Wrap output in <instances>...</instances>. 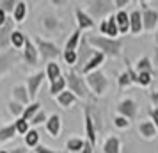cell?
I'll use <instances>...</instances> for the list:
<instances>
[{
  "label": "cell",
  "mask_w": 158,
  "mask_h": 153,
  "mask_svg": "<svg viewBox=\"0 0 158 153\" xmlns=\"http://www.w3.org/2000/svg\"><path fill=\"white\" fill-rule=\"evenodd\" d=\"M87 41L93 46L94 50L101 52L103 55H108V57H121V50H123V41L121 37L117 39H112V37H105V36H87Z\"/></svg>",
  "instance_id": "obj_1"
},
{
  "label": "cell",
  "mask_w": 158,
  "mask_h": 153,
  "mask_svg": "<svg viewBox=\"0 0 158 153\" xmlns=\"http://www.w3.org/2000/svg\"><path fill=\"white\" fill-rule=\"evenodd\" d=\"M66 82H68V87L71 91L73 95H77L80 100H89V98H93L91 95V89L87 86V82L80 77V73H77L75 70L66 73Z\"/></svg>",
  "instance_id": "obj_2"
},
{
  "label": "cell",
  "mask_w": 158,
  "mask_h": 153,
  "mask_svg": "<svg viewBox=\"0 0 158 153\" xmlns=\"http://www.w3.org/2000/svg\"><path fill=\"white\" fill-rule=\"evenodd\" d=\"M34 45L37 46V50H39V55H41V61L46 62L48 59H59L64 52L59 48L55 43H52V41H46L43 39L41 36H36L34 37Z\"/></svg>",
  "instance_id": "obj_3"
},
{
  "label": "cell",
  "mask_w": 158,
  "mask_h": 153,
  "mask_svg": "<svg viewBox=\"0 0 158 153\" xmlns=\"http://www.w3.org/2000/svg\"><path fill=\"white\" fill-rule=\"evenodd\" d=\"M85 82H87V86H89V89L98 96H101L108 87V80H107L105 73L101 71V70H96V71L89 73L85 77Z\"/></svg>",
  "instance_id": "obj_4"
},
{
  "label": "cell",
  "mask_w": 158,
  "mask_h": 153,
  "mask_svg": "<svg viewBox=\"0 0 158 153\" xmlns=\"http://www.w3.org/2000/svg\"><path fill=\"white\" fill-rule=\"evenodd\" d=\"M22 57H23V53H20L16 48H9V50L0 52V77L4 73H7L15 64H18Z\"/></svg>",
  "instance_id": "obj_5"
},
{
  "label": "cell",
  "mask_w": 158,
  "mask_h": 153,
  "mask_svg": "<svg viewBox=\"0 0 158 153\" xmlns=\"http://www.w3.org/2000/svg\"><path fill=\"white\" fill-rule=\"evenodd\" d=\"M46 79V71H37L34 75H30L27 79V89H29V95H30V102L34 103L37 98V91L41 87L43 80Z\"/></svg>",
  "instance_id": "obj_6"
},
{
  "label": "cell",
  "mask_w": 158,
  "mask_h": 153,
  "mask_svg": "<svg viewBox=\"0 0 158 153\" xmlns=\"http://www.w3.org/2000/svg\"><path fill=\"white\" fill-rule=\"evenodd\" d=\"M137 110H139L137 102H135V100H131V98L121 100V102H119V105H117V112H119V116L126 117V119H130V121L137 117Z\"/></svg>",
  "instance_id": "obj_7"
},
{
  "label": "cell",
  "mask_w": 158,
  "mask_h": 153,
  "mask_svg": "<svg viewBox=\"0 0 158 153\" xmlns=\"http://www.w3.org/2000/svg\"><path fill=\"white\" fill-rule=\"evenodd\" d=\"M114 6V2H89V9H87V15L91 18H101L103 15L110 13V9Z\"/></svg>",
  "instance_id": "obj_8"
},
{
  "label": "cell",
  "mask_w": 158,
  "mask_h": 153,
  "mask_svg": "<svg viewBox=\"0 0 158 153\" xmlns=\"http://www.w3.org/2000/svg\"><path fill=\"white\" fill-rule=\"evenodd\" d=\"M23 59L29 66H37V62H39V50L34 45V41H30L29 37L25 41V46H23Z\"/></svg>",
  "instance_id": "obj_9"
},
{
  "label": "cell",
  "mask_w": 158,
  "mask_h": 153,
  "mask_svg": "<svg viewBox=\"0 0 158 153\" xmlns=\"http://www.w3.org/2000/svg\"><path fill=\"white\" fill-rule=\"evenodd\" d=\"M100 32L105 36H110L112 39H117L119 34V25L115 22V16H107L105 20H101L100 23Z\"/></svg>",
  "instance_id": "obj_10"
},
{
  "label": "cell",
  "mask_w": 158,
  "mask_h": 153,
  "mask_svg": "<svg viewBox=\"0 0 158 153\" xmlns=\"http://www.w3.org/2000/svg\"><path fill=\"white\" fill-rule=\"evenodd\" d=\"M142 22L144 30H155L158 25V11L156 9H148L146 4H142Z\"/></svg>",
  "instance_id": "obj_11"
},
{
  "label": "cell",
  "mask_w": 158,
  "mask_h": 153,
  "mask_svg": "<svg viewBox=\"0 0 158 153\" xmlns=\"http://www.w3.org/2000/svg\"><path fill=\"white\" fill-rule=\"evenodd\" d=\"M75 16H77V22H78L80 30H91V29L96 27V22L87 15V11H84V9H77V11H75Z\"/></svg>",
  "instance_id": "obj_12"
},
{
  "label": "cell",
  "mask_w": 158,
  "mask_h": 153,
  "mask_svg": "<svg viewBox=\"0 0 158 153\" xmlns=\"http://www.w3.org/2000/svg\"><path fill=\"white\" fill-rule=\"evenodd\" d=\"M13 98H15V102L22 103V105H27L29 107L30 103V95H29V89L27 86H23V84H18L13 87Z\"/></svg>",
  "instance_id": "obj_13"
},
{
  "label": "cell",
  "mask_w": 158,
  "mask_h": 153,
  "mask_svg": "<svg viewBox=\"0 0 158 153\" xmlns=\"http://www.w3.org/2000/svg\"><path fill=\"white\" fill-rule=\"evenodd\" d=\"M85 134H87V142L96 148V130H94V119L91 114V109L85 107Z\"/></svg>",
  "instance_id": "obj_14"
},
{
  "label": "cell",
  "mask_w": 158,
  "mask_h": 153,
  "mask_svg": "<svg viewBox=\"0 0 158 153\" xmlns=\"http://www.w3.org/2000/svg\"><path fill=\"white\" fill-rule=\"evenodd\" d=\"M130 32L131 34H140V30H144V22H142V11L135 9L133 13H130Z\"/></svg>",
  "instance_id": "obj_15"
},
{
  "label": "cell",
  "mask_w": 158,
  "mask_h": 153,
  "mask_svg": "<svg viewBox=\"0 0 158 153\" xmlns=\"http://www.w3.org/2000/svg\"><path fill=\"white\" fill-rule=\"evenodd\" d=\"M103 61H105V55H103L101 52H96V53H94V57L91 59V61H89V62H87L85 66H84V70H82L80 73H84V75L87 77L89 73L96 71V70H98V68H100V66L103 64Z\"/></svg>",
  "instance_id": "obj_16"
},
{
  "label": "cell",
  "mask_w": 158,
  "mask_h": 153,
  "mask_svg": "<svg viewBox=\"0 0 158 153\" xmlns=\"http://www.w3.org/2000/svg\"><path fill=\"white\" fill-rule=\"evenodd\" d=\"M139 134L142 135L144 139H155L156 137V134H158V128H156V125L153 123V121H142V123L139 125Z\"/></svg>",
  "instance_id": "obj_17"
},
{
  "label": "cell",
  "mask_w": 158,
  "mask_h": 153,
  "mask_svg": "<svg viewBox=\"0 0 158 153\" xmlns=\"http://www.w3.org/2000/svg\"><path fill=\"white\" fill-rule=\"evenodd\" d=\"M57 102L62 109H69V107H73L75 103L78 102V96L73 95L71 91L68 89V91H64V93H60V95L57 96Z\"/></svg>",
  "instance_id": "obj_18"
},
{
  "label": "cell",
  "mask_w": 158,
  "mask_h": 153,
  "mask_svg": "<svg viewBox=\"0 0 158 153\" xmlns=\"http://www.w3.org/2000/svg\"><path fill=\"white\" fill-rule=\"evenodd\" d=\"M103 153H121V141H119V137L110 135L103 142Z\"/></svg>",
  "instance_id": "obj_19"
},
{
  "label": "cell",
  "mask_w": 158,
  "mask_h": 153,
  "mask_svg": "<svg viewBox=\"0 0 158 153\" xmlns=\"http://www.w3.org/2000/svg\"><path fill=\"white\" fill-rule=\"evenodd\" d=\"M115 22L119 25V34H126L130 32V15H126V11H119L115 15Z\"/></svg>",
  "instance_id": "obj_20"
},
{
  "label": "cell",
  "mask_w": 158,
  "mask_h": 153,
  "mask_svg": "<svg viewBox=\"0 0 158 153\" xmlns=\"http://www.w3.org/2000/svg\"><path fill=\"white\" fill-rule=\"evenodd\" d=\"M62 77V73H60V66L55 62V61H52V62H48V66H46V79H48V82H55L57 79H60Z\"/></svg>",
  "instance_id": "obj_21"
},
{
  "label": "cell",
  "mask_w": 158,
  "mask_h": 153,
  "mask_svg": "<svg viewBox=\"0 0 158 153\" xmlns=\"http://www.w3.org/2000/svg\"><path fill=\"white\" fill-rule=\"evenodd\" d=\"M46 130L50 132L53 137H59V134H60V117L57 114H53V116L48 117V121H46Z\"/></svg>",
  "instance_id": "obj_22"
},
{
  "label": "cell",
  "mask_w": 158,
  "mask_h": 153,
  "mask_svg": "<svg viewBox=\"0 0 158 153\" xmlns=\"http://www.w3.org/2000/svg\"><path fill=\"white\" fill-rule=\"evenodd\" d=\"M43 25H44V29L48 30V32H55V34H59L60 30L64 29V27L60 25V22H59L55 16H44Z\"/></svg>",
  "instance_id": "obj_23"
},
{
  "label": "cell",
  "mask_w": 158,
  "mask_h": 153,
  "mask_svg": "<svg viewBox=\"0 0 158 153\" xmlns=\"http://www.w3.org/2000/svg\"><path fill=\"white\" fill-rule=\"evenodd\" d=\"M18 134V130H16V125H7V126H2L0 128V144L2 142H7V141H11V139H15V135Z\"/></svg>",
  "instance_id": "obj_24"
},
{
  "label": "cell",
  "mask_w": 158,
  "mask_h": 153,
  "mask_svg": "<svg viewBox=\"0 0 158 153\" xmlns=\"http://www.w3.org/2000/svg\"><path fill=\"white\" fill-rule=\"evenodd\" d=\"M84 146H85V141L80 137H71V139H68V142H66V148H68L69 153H82Z\"/></svg>",
  "instance_id": "obj_25"
},
{
  "label": "cell",
  "mask_w": 158,
  "mask_h": 153,
  "mask_svg": "<svg viewBox=\"0 0 158 153\" xmlns=\"http://www.w3.org/2000/svg\"><path fill=\"white\" fill-rule=\"evenodd\" d=\"M68 87V82H66V77H60L55 82L50 84V95L52 96H59L60 93H64V89Z\"/></svg>",
  "instance_id": "obj_26"
},
{
  "label": "cell",
  "mask_w": 158,
  "mask_h": 153,
  "mask_svg": "<svg viewBox=\"0 0 158 153\" xmlns=\"http://www.w3.org/2000/svg\"><path fill=\"white\" fill-rule=\"evenodd\" d=\"M25 41H27V36L23 34L22 30H15L13 32V36H11V45H13V48L16 50H20L25 46Z\"/></svg>",
  "instance_id": "obj_27"
},
{
  "label": "cell",
  "mask_w": 158,
  "mask_h": 153,
  "mask_svg": "<svg viewBox=\"0 0 158 153\" xmlns=\"http://www.w3.org/2000/svg\"><path fill=\"white\" fill-rule=\"evenodd\" d=\"M80 32H82V30H80V29H77V30H75V32L71 34V36H69V39L66 41V48H64V50L77 52V46H78V45H80V41H82V39H80Z\"/></svg>",
  "instance_id": "obj_28"
},
{
  "label": "cell",
  "mask_w": 158,
  "mask_h": 153,
  "mask_svg": "<svg viewBox=\"0 0 158 153\" xmlns=\"http://www.w3.org/2000/svg\"><path fill=\"white\" fill-rule=\"evenodd\" d=\"M25 16H27V4H25V2H18L15 13H13V20H15L16 23H22L23 20H25Z\"/></svg>",
  "instance_id": "obj_29"
},
{
  "label": "cell",
  "mask_w": 158,
  "mask_h": 153,
  "mask_svg": "<svg viewBox=\"0 0 158 153\" xmlns=\"http://www.w3.org/2000/svg\"><path fill=\"white\" fill-rule=\"evenodd\" d=\"M137 73H153V61L149 57H142L137 61Z\"/></svg>",
  "instance_id": "obj_30"
},
{
  "label": "cell",
  "mask_w": 158,
  "mask_h": 153,
  "mask_svg": "<svg viewBox=\"0 0 158 153\" xmlns=\"http://www.w3.org/2000/svg\"><path fill=\"white\" fill-rule=\"evenodd\" d=\"M25 144L29 146V148L39 146V132L34 130V128H30V130L27 132V135H25Z\"/></svg>",
  "instance_id": "obj_31"
},
{
  "label": "cell",
  "mask_w": 158,
  "mask_h": 153,
  "mask_svg": "<svg viewBox=\"0 0 158 153\" xmlns=\"http://www.w3.org/2000/svg\"><path fill=\"white\" fill-rule=\"evenodd\" d=\"M39 107H41V103H39V102H34V103H30L29 107H25V112H23V119L30 123V121H32V117H34L37 112H39Z\"/></svg>",
  "instance_id": "obj_32"
},
{
  "label": "cell",
  "mask_w": 158,
  "mask_h": 153,
  "mask_svg": "<svg viewBox=\"0 0 158 153\" xmlns=\"http://www.w3.org/2000/svg\"><path fill=\"white\" fill-rule=\"evenodd\" d=\"M9 110H11V114H15L16 119H20V117H23V112H25V107H23L22 103L18 102H9Z\"/></svg>",
  "instance_id": "obj_33"
},
{
  "label": "cell",
  "mask_w": 158,
  "mask_h": 153,
  "mask_svg": "<svg viewBox=\"0 0 158 153\" xmlns=\"http://www.w3.org/2000/svg\"><path fill=\"white\" fill-rule=\"evenodd\" d=\"M62 59L66 61V64H68V66H75L77 62H78V52L64 50V53H62Z\"/></svg>",
  "instance_id": "obj_34"
},
{
  "label": "cell",
  "mask_w": 158,
  "mask_h": 153,
  "mask_svg": "<svg viewBox=\"0 0 158 153\" xmlns=\"http://www.w3.org/2000/svg\"><path fill=\"white\" fill-rule=\"evenodd\" d=\"M15 125H16V130H18V134H23V135H27V132L30 130L29 126H30V123L29 121H25L23 117H20V119H16L15 121Z\"/></svg>",
  "instance_id": "obj_35"
},
{
  "label": "cell",
  "mask_w": 158,
  "mask_h": 153,
  "mask_svg": "<svg viewBox=\"0 0 158 153\" xmlns=\"http://www.w3.org/2000/svg\"><path fill=\"white\" fill-rule=\"evenodd\" d=\"M151 82H153V73H139V84L137 86L148 87Z\"/></svg>",
  "instance_id": "obj_36"
},
{
  "label": "cell",
  "mask_w": 158,
  "mask_h": 153,
  "mask_svg": "<svg viewBox=\"0 0 158 153\" xmlns=\"http://www.w3.org/2000/svg\"><path fill=\"white\" fill-rule=\"evenodd\" d=\"M46 121H48V116H46V112H44V110H39V112H37L36 116L32 117V121H30V125H32V126H36V125L46 123Z\"/></svg>",
  "instance_id": "obj_37"
},
{
  "label": "cell",
  "mask_w": 158,
  "mask_h": 153,
  "mask_svg": "<svg viewBox=\"0 0 158 153\" xmlns=\"http://www.w3.org/2000/svg\"><path fill=\"white\" fill-rule=\"evenodd\" d=\"M16 4H18V2H15V0H2V2H0V9H4L6 13H15Z\"/></svg>",
  "instance_id": "obj_38"
},
{
  "label": "cell",
  "mask_w": 158,
  "mask_h": 153,
  "mask_svg": "<svg viewBox=\"0 0 158 153\" xmlns=\"http://www.w3.org/2000/svg\"><path fill=\"white\" fill-rule=\"evenodd\" d=\"M133 84V80H131V77H130V73L128 71H124L119 75V87H128V86H131Z\"/></svg>",
  "instance_id": "obj_39"
},
{
  "label": "cell",
  "mask_w": 158,
  "mask_h": 153,
  "mask_svg": "<svg viewBox=\"0 0 158 153\" xmlns=\"http://www.w3.org/2000/svg\"><path fill=\"white\" fill-rule=\"evenodd\" d=\"M114 125L117 126V128H128L130 126V119H126V117H123V116H115Z\"/></svg>",
  "instance_id": "obj_40"
},
{
  "label": "cell",
  "mask_w": 158,
  "mask_h": 153,
  "mask_svg": "<svg viewBox=\"0 0 158 153\" xmlns=\"http://www.w3.org/2000/svg\"><path fill=\"white\" fill-rule=\"evenodd\" d=\"M34 153H69V151H57V150H52V148H46V146L39 144L34 148Z\"/></svg>",
  "instance_id": "obj_41"
},
{
  "label": "cell",
  "mask_w": 158,
  "mask_h": 153,
  "mask_svg": "<svg viewBox=\"0 0 158 153\" xmlns=\"http://www.w3.org/2000/svg\"><path fill=\"white\" fill-rule=\"evenodd\" d=\"M149 116H151V121L156 125L158 128V109H149Z\"/></svg>",
  "instance_id": "obj_42"
},
{
  "label": "cell",
  "mask_w": 158,
  "mask_h": 153,
  "mask_svg": "<svg viewBox=\"0 0 158 153\" xmlns=\"http://www.w3.org/2000/svg\"><path fill=\"white\" fill-rule=\"evenodd\" d=\"M7 20H9V18H7V13H6L4 9H0V29H2V27L7 23Z\"/></svg>",
  "instance_id": "obj_43"
},
{
  "label": "cell",
  "mask_w": 158,
  "mask_h": 153,
  "mask_svg": "<svg viewBox=\"0 0 158 153\" xmlns=\"http://www.w3.org/2000/svg\"><path fill=\"white\" fill-rule=\"evenodd\" d=\"M149 98H151V102L155 103V105H158V91H151Z\"/></svg>",
  "instance_id": "obj_44"
},
{
  "label": "cell",
  "mask_w": 158,
  "mask_h": 153,
  "mask_svg": "<svg viewBox=\"0 0 158 153\" xmlns=\"http://www.w3.org/2000/svg\"><path fill=\"white\" fill-rule=\"evenodd\" d=\"M121 153H135V151H133V148H131V146H124V148L121 150Z\"/></svg>",
  "instance_id": "obj_45"
},
{
  "label": "cell",
  "mask_w": 158,
  "mask_h": 153,
  "mask_svg": "<svg viewBox=\"0 0 158 153\" xmlns=\"http://www.w3.org/2000/svg\"><path fill=\"white\" fill-rule=\"evenodd\" d=\"M9 153H27V150L25 148H16V150H13V151H9Z\"/></svg>",
  "instance_id": "obj_46"
},
{
  "label": "cell",
  "mask_w": 158,
  "mask_h": 153,
  "mask_svg": "<svg viewBox=\"0 0 158 153\" xmlns=\"http://www.w3.org/2000/svg\"><path fill=\"white\" fill-rule=\"evenodd\" d=\"M153 64L158 66V48H155V57H153Z\"/></svg>",
  "instance_id": "obj_47"
},
{
  "label": "cell",
  "mask_w": 158,
  "mask_h": 153,
  "mask_svg": "<svg viewBox=\"0 0 158 153\" xmlns=\"http://www.w3.org/2000/svg\"><path fill=\"white\" fill-rule=\"evenodd\" d=\"M155 41H156V43H158V32H156V36H155Z\"/></svg>",
  "instance_id": "obj_48"
},
{
  "label": "cell",
  "mask_w": 158,
  "mask_h": 153,
  "mask_svg": "<svg viewBox=\"0 0 158 153\" xmlns=\"http://www.w3.org/2000/svg\"><path fill=\"white\" fill-rule=\"evenodd\" d=\"M0 52H4V48H2V45H0Z\"/></svg>",
  "instance_id": "obj_49"
},
{
  "label": "cell",
  "mask_w": 158,
  "mask_h": 153,
  "mask_svg": "<svg viewBox=\"0 0 158 153\" xmlns=\"http://www.w3.org/2000/svg\"><path fill=\"white\" fill-rule=\"evenodd\" d=\"M0 153H9V151H0Z\"/></svg>",
  "instance_id": "obj_50"
}]
</instances>
